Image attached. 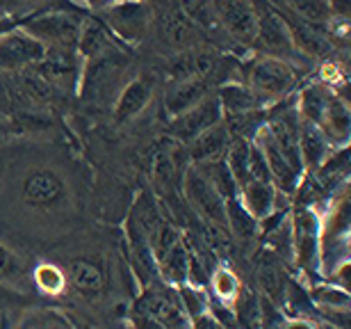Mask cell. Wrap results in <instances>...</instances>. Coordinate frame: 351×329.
I'll list each match as a JSON object with an SVG mask.
<instances>
[{
  "label": "cell",
  "instance_id": "obj_10",
  "mask_svg": "<svg viewBox=\"0 0 351 329\" xmlns=\"http://www.w3.org/2000/svg\"><path fill=\"white\" fill-rule=\"evenodd\" d=\"M137 313L151 318L162 329H192V320L182 309L178 293L167 286H153L137 302Z\"/></svg>",
  "mask_w": 351,
  "mask_h": 329
},
{
  "label": "cell",
  "instance_id": "obj_24",
  "mask_svg": "<svg viewBox=\"0 0 351 329\" xmlns=\"http://www.w3.org/2000/svg\"><path fill=\"white\" fill-rule=\"evenodd\" d=\"M66 282L82 295H98L105 288V268L94 258H73L66 265Z\"/></svg>",
  "mask_w": 351,
  "mask_h": 329
},
{
  "label": "cell",
  "instance_id": "obj_13",
  "mask_svg": "<svg viewBox=\"0 0 351 329\" xmlns=\"http://www.w3.org/2000/svg\"><path fill=\"white\" fill-rule=\"evenodd\" d=\"M25 204L34 208H58L66 201V183L53 170H34L21 185Z\"/></svg>",
  "mask_w": 351,
  "mask_h": 329
},
{
  "label": "cell",
  "instance_id": "obj_35",
  "mask_svg": "<svg viewBox=\"0 0 351 329\" xmlns=\"http://www.w3.org/2000/svg\"><path fill=\"white\" fill-rule=\"evenodd\" d=\"M317 329H338V327H333V325H328V323H319Z\"/></svg>",
  "mask_w": 351,
  "mask_h": 329
},
{
  "label": "cell",
  "instance_id": "obj_28",
  "mask_svg": "<svg viewBox=\"0 0 351 329\" xmlns=\"http://www.w3.org/2000/svg\"><path fill=\"white\" fill-rule=\"evenodd\" d=\"M208 282H210V286H213L217 299L223 304L233 302V299L237 297V293H240V288H242L240 277H237L230 268H226V265H217V268L210 272Z\"/></svg>",
  "mask_w": 351,
  "mask_h": 329
},
{
  "label": "cell",
  "instance_id": "obj_7",
  "mask_svg": "<svg viewBox=\"0 0 351 329\" xmlns=\"http://www.w3.org/2000/svg\"><path fill=\"white\" fill-rule=\"evenodd\" d=\"M213 12L221 34L242 48H254L258 32L256 0H213Z\"/></svg>",
  "mask_w": 351,
  "mask_h": 329
},
{
  "label": "cell",
  "instance_id": "obj_11",
  "mask_svg": "<svg viewBox=\"0 0 351 329\" xmlns=\"http://www.w3.org/2000/svg\"><path fill=\"white\" fill-rule=\"evenodd\" d=\"M189 165L185 144L173 137H160L151 151V174L160 190L178 185Z\"/></svg>",
  "mask_w": 351,
  "mask_h": 329
},
{
  "label": "cell",
  "instance_id": "obj_21",
  "mask_svg": "<svg viewBox=\"0 0 351 329\" xmlns=\"http://www.w3.org/2000/svg\"><path fill=\"white\" fill-rule=\"evenodd\" d=\"M333 146L317 126L299 117V153L304 170L315 172L324 160L331 156Z\"/></svg>",
  "mask_w": 351,
  "mask_h": 329
},
{
  "label": "cell",
  "instance_id": "obj_33",
  "mask_svg": "<svg viewBox=\"0 0 351 329\" xmlns=\"http://www.w3.org/2000/svg\"><path fill=\"white\" fill-rule=\"evenodd\" d=\"M21 277H23V265H21L19 256L7 245L0 242V279L3 282H16Z\"/></svg>",
  "mask_w": 351,
  "mask_h": 329
},
{
  "label": "cell",
  "instance_id": "obj_22",
  "mask_svg": "<svg viewBox=\"0 0 351 329\" xmlns=\"http://www.w3.org/2000/svg\"><path fill=\"white\" fill-rule=\"evenodd\" d=\"M215 94H217V99H219L223 117L242 115V112L267 108L263 103V99L254 92V89H251L249 85H244V82H237V80L221 82Z\"/></svg>",
  "mask_w": 351,
  "mask_h": 329
},
{
  "label": "cell",
  "instance_id": "obj_26",
  "mask_svg": "<svg viewBox=\"0 0 351 329\" xmlns=\"http://www.w3.org/2000/svg\"><path fill=\"white\" fill-rule=\"evenodd\" d=\"M256 275H258V286H261V291H263V297H267L274 304H278L280 299H283V293L287 286L280 258L276 254H271V251H265V254L258 258Z\"/></svg>",
  "mask_w": 351,
  "mask_h": 329
},
{
  "label": "cell",
  "instance_id": "obj_4",
  "mask_svg": "<svg viewBox=\"0 0 351 329\" xmlns=\"http://www.w3.org/2000/svg\"><path fill=\"white\" fill-rule=\"evenodd\" d=\"M256 7H258V32L254 41L256 51L261 55H267V58L292 62V65L304 62V58L294 48L292 34L287 30L283 16L267 0H256Z\"/></svg>",
  "mask_w": 351,
  "mask_h": 329
},
{
  "label": "cell",
  "instance_id": "obj_9",
  "mask_svg": "<svg viewBox=\"0 0 351 329\" xmlns=\"http://www.w3.org/2000/svg\"><path fill=\"white\" fill-rule=\"evenodd\" d=\"M153 12L142 0H117L103 10V23L119 41H139L151 27Z\"/></svg>",
  "mask_w": 351,
  "mask_h": 329
},
{
  "label": "cell",
  "instance_id": "obj_8",
  "mask_svg": "<svg viewBox=\"0 0 351 329\" xmlns=\"http://www.w3.org/2000/svg\"><path fill=\"white\" fill-rule=\"evenodd\" d=\"M151 12H153V23H156L158 37L167 48L189 51V48L199 46L201 30L178 10L176 3L167 0V3L153 7Z\"/></svg>",
  "mask_w": 351,
  "mask_h": 329
},
{
  "label": "cell",
  "instance_id": "obj_17",
  "mask_svg": "<svg viewBox=\"0 0 351 329\" xmlns=\"http://www.w3.org/2000/svg\"><path fill=\"white\" fill-rule=\"evenodd\" d=\"M230 146V135L223 126V119L219 124H215L213 128L199 133L192 142L185 144L189 163L199 165V163H210V160H219L226 156Z\"/></svg>",
  "mask_w": 351,
  "mask_h": 329
},
{
  "label": "cell",
  "instance_id": "obj_5",
  "mask_svg": "<svg viewBox=\"0 0 351 329\" xmlns=\"http://www.w3.org/2000/svg\"><path fill=\"white\" fill-rule=\"evenodd\" d=\"M87 19H82L75 12H46L39 14L30 21L21 23V30L30 34L32 39H37L44 48L51 46H64V48H75L78 46L82 25Z\"/></svg>",
  "mask_w": 351,
  "mask_h": 329
},
{
  "label": "cell",
  "instance_id": "obj_20",
  "mask_svg": "<svg viewBox=\"0 0 351 329\" xmlns=\"http://www.w3.org/2000/svg\"><path fill=\"white\" fill-rule=\"evenodd\" d=\"M237 197H240L242 206L251 213V218L258 222H265L278 208L280 192L269 181H249L247 185L240 188Z\"/></svg>",
  "mask_w": 351,
  "mask_h": 329
},
{
  "label": "cell",
  "instance_id": "obj_19",
  "mask_svg": "<svg viewBox=\"0 0 351 329\" xmlns=\"http://www.w3.org/2000/svg\"><path fill=\"white\" fill-rule=\"evenodd\" d=\"M78 55L85 60L98 58V55H108L114 51H121L123 41H119L114 34L110 32V27L103 23V21L96 19H87L85 25H82L80 39H78Z\"/></svg>",
  "mask_w": 351,
  "mask_h": 329
},
{
  "label": "cell",
  "instance_id": "obj_23",
  "mask_svg": "<svg viewBox=\"0 0 351 329\" xmlns=\"http://www.w3.org/2000/svg\"><path fill=\"white\" fill-rule=\"evenodd\" d=\"M162 213H160V208L156 204V197L144 190L139 192V197L135 199V204L130 208V215H128V231L132 234L146 238L149 242H153V238H156L160 224H162Z\"/></svg>",
  "mask_w": 351,
  "mask_h": 329
},
{
  "label": "cell",
  "instance_id": "obj_12",
  "mask_svg": "<svg viewBox=\"0 0 351 329\" xmlns=\"http://www.w3.org/2000/svg\"><path fill=\"white\" fill-rule=\"evenodd\" d=\"M223 119V112L219 106V99H217L215 92H210L206 99L196 103L194 108L185 110L182 115L173 117L169 124V137L178 139V142L187 144L199 135V133L213 128L215 124H219Z\"/></svg>",
  "mask_w": 351,
  "mask_h": 329
},
{
  "label": "cell",
  "instance_id": "obj_32",
  "mask_svg": "<svg viewBox=\"0 0 351 329\" xmlns=\"http://www.w3.org/2000/svg\"><path fill=\"white\" fill-rule=\"evenodd\" d=\"M176 293H178V299H180L182 309H185L189 320H194V318H199V316L206 313L208 299L201 293V288H196V286H189V284H180V286H176Z\"/></svg>",
  "mask_w": 351,
  "mask_h": 329
},
{
  "label": "cell",
  "instance_id": "obj_6",
  "mask_svg": "<svg viewBox=\"0 0 351 329\" xmlns=\"http://www.w3.org/2000/svg\"><path fill=\"white\" fill-rule=\"evenodd\" d=\"M182 194H185L189 208L196 213V218L210 224H217L221 229H228L226 224V199L219 190L203 177L196 165L189 163L185 174H182Z\"/></svg>",
  "mask_w": 351,
  "mask_h": 329
},
{
  "label": "cell",
  "instance_id": "obj_29",
  "mask_svg": "<svg viewBox=\"0 0 351 329\" xmlns=\"http://www.w3.org/2000/svg\"><path fill=\"white\" fill-rule=\"evenodd\" d=\"M32 279L37 288L46 295H62L66 291V272L55 263H41L34 268Z\"/></svg>",
  "mask_w": 351,
  "mask_h": 329
},
{
  "label": "cell",
  "instance_id": "obj_27",
  "mask_svg": "<svg viewBox=\"0 0 351 329\" xmlns=\"http://www.w3.org/2000/svg\"><path fill=\"white\" fill-rule=\"evenodd\" d=\"M226 224L228 234L237 240H251L258 231V220L251 218V213L242 206L240 197L226 199Z\"/></svg>",
  "mask_w": 351,
  "mask_h": 329
},
{
  "label": "cell",
  "instance_id": "obj_25",
  "mask_svg": "<svg viewBox=\"0 0 351 329\" xmlns=\"http://www.w3.org/2000/svg\"><path fill=\"white\" fill-rule=\"evenodd\" d=\"M267 3L276 7L278 12H285L319 27H328L333 21L331 0H267Z\"/></svg>",
  "mask_w": 351,
  "mask_h": 329
},
{
  "label": "cell",
  "instance_id": "obj_30",
  "mask_svg": "<svg viewBox=\"0 0 351 329\" xmlns=\"http://www.w3.org/2000/svg\"><path fill=\"white\" fill-rule=\"evenodd\" d=\"M311 299L317 309H349L351 297L347 288L335 284H322L311 291Z\"/></svg>",
  "mask_w": 351,
  "mask_h": 329
},
{
  "label": "cell",
  "instance_id": "obj_14",
  "mask_svg": "<svg viewBox=\"0 0 351 329\" xmlns=\"http://www.w3.org/2000/svg\"><path fill=\"white\" fill-rule=\"evenodd\" d=\"M317 242H319V224L313 208L301 206L294 211L292 220V249L297 254V261L304 268H311L317 258Z\"/></svg>",
  "mask_w": 351,
  "mask_h": 329
},
{
  "label": "cell",
  "instance_id": "obj_34",
  "mask_svg": "<svg viewBox=\"0 0 351 329\" xmlns=\"http://www.w3.org/2000/svg\"><path fill=\"white\" fill-rule=\"evenodd\" d=\"M280 329H317V325L311 323L308 318H290V320H285Z\"/></svg>",
  "mask_w": 351,
  "mask_h": 329
},
{
  "label": "cell",
  "instance_id": "obj_3",
  "mask_svg": "<svg viewBox=\"0 0 351 329\" xmlns=\"http://www.w3.org/2000/svg\"><path fill=\"white\" fill-rule=\"evenodd\" d=\"M87 67L80 73V92L82 99L91 103H105L114 99L121 92V78L125 73V55L121 51L98 55V58L85 60Z\"/></svg>",
  "mask_w": 351,
  "mask_h": 329
},
{
  "label": "cell",
  "instance_id": "obj_1",
  "mask_svg": "<svg viewBox=\"0 0 351 329\" xmlns=\"http://www.w3.org/2000/svg\"><path fill=\"white\" fill-rule=\"evenodd\" d=\"M297 112L301 119L315 124L324 133L333 149L347 146L351 128L349 106L326 82H311L308 87L301 89L297 99Z\"/></svg>",
  "mask_w": 351,
  "mask_h": 329
},
{
  "label": "cell",
  "instance_id": "obj_31",
  "mask_svg": "<svg viewBox=\"0 0 351 329\" xmlns=\"http://www.w3.org/2000/svg\"><path fill=\"white\" fill-rule=\"evenodd\" d=\"M283 299H285V309L292 311L297 318L315 316V304L311 299V293H306L299 284H287Z\"/></svg>",
  "mask_w": 351,
  "mask_h": 329
},
{
  "label": "cell",
  "instance_id": "obj_16",
  "mask_svg": "<svg viewBox=\"0 0 351 329\" xmlns=\"http://www.w3.org/2000/svg\"><path fill=\"white\" fill-rule=\"evenodd\" d=\"M44 58V46L23 30L0 34V65L30 67Z\"/></svg>",
  "mask_w": 351,
  "mask_h": 329
},
{
  "label": "cell",
  "instance_id": "obj_2",
  "mask_svg": "<svg viewBox=\"0 0 351 329\" xmlns=\"http://www.w3.org/2000/svg\"><path fill=\"white\" fill-rule=\"evenodd\" d=\"M299 65L258 55V58H254L244 67L242 82L254 89L263 99L265 106L269 108L271 103H278L287 99V96H292V92L299 85Z\"/></svg>",
  "mask_w": 351,
  "mask_h": 329
},
{
  "label": "cell",
  "instance_id": "obj_15",
  "mask_svg": "<svg viewBox=\"0 0 351 329\" xmlns=\"http://www.w3.org/2000/svg\"><path fill=\"white\" fill-rule=\"evenodd\" d=\"M213 89V82L201 78V76H189V78L173 80L165 92V112L169 119L182 115L185 110L194 108L196 103L203 101Z\"/></svg>",
  "mask_w": 351,
  "mask_h": 329
},
{
  "label": "cell",
  "instance_id": "obj_18",
  "mask_svg": "<svg viewBox=\"0 0 351 329\" xmlns=\"http://www.w3.org/2000/svg\"><path fill=\"white\" fill-rule=\"evenodd\" d=\"M153 99V85L149 78H132L121 87L114 103V119L119 124L132 122L146 110Z\"/></svg>",
  "mask_w": 351,
  "mask_h": 329
}]
</instances>
